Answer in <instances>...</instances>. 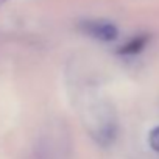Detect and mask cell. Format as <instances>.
Segmentation results:
<instances>
[{"mask_svg":"<svg viewBox=\"0 0 159 159\" xmlns=\"http://www.w3.org/2000/svg\"><path fill=\"white\" fill-rule=\"evenodd\" d=\"M148 143H150V147L154 151L159 153V126H156V128H153L150 131V134H148Z\"/></svg>","mask_w":159,"mask_h":159,"instance_id":"obj_4","label":"cell"},{"mask_svg":"<svg viewBox=\"0 0 159 159\" xmlns=\"http://www.w3.org/2000/svg\"><path fill=\"white\" fill-rule=\"evenodd\" d=\"M3 2H5V0H0V5H2V3H3Z\"/></svg>","mask_w":159,"mask_h":159,"instance_id":"obj_5","label":"cell"},{"mask_svg":"<svg viewBox=\"0 0 159 159\" xmlns=\"http://www.w3.org/2000/svg\"><path fill=\"white\" fill-rule=\"evenodd\" d=\"M80 28H81L83 33L89 34L94 39L98 41H114L119 34L117 28L114 24L106 22V20H84L80 24Z\"/></svg>","mask_w":159,"mask_h":159,"instance_id":"obj_2","label":"cell"},{"mask_svg":"<svg viewBox=\"0 0 159 159\" xmlns=\"http://www.w3.org/2000/svg\"><path fill=\"white\" fill-rule=\"evenodd\" d=\"M148 42V36L147 34H140V36H136L134 39H131L125 47H122L119 50V53L122 55H134V53H139Z\"/></svg>","mask_w":159,"mask_h":159,"instance_id":"obj_3","label":"cell"},{"mask_svg":"<svg viewBox=\"0 0 159 159\" xmlns=\"http://www.w3.org/2000/svg\"><path fill=\"white\" fill-rule=\"evenodd\" d=\"M86 125L91 136L100 145H109L117 134V120L112 108L105 102H95L86 109Z\"/></svg>","mask_w":159,"mask_h":159,"instance_id":"obj_1","label":"cell"}]
</instances>
